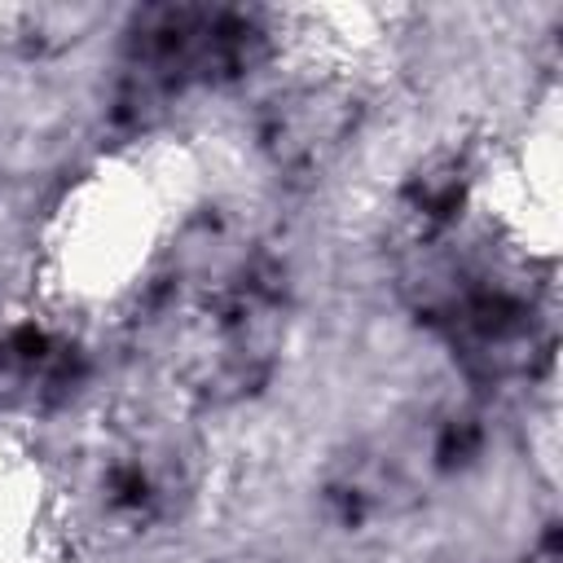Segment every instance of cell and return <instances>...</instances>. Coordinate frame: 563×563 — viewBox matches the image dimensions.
Returning a JSON list of instances; mask_svg holds the SVG:
<instances>
[{"instance_id":"1","label":"cell","mask_w":563,"mask_h":563,"mask_svg":"<svg viewBox=\"0 0 563 563\" xmlns=\"http://www.w3.org/2000/svg\"><path fill=\"white\" fill-rule=\"evenodd\" d=\"M405 299L475 383H515L550 365L554 317L545 282L493 246L453 242V229L409 242Z\"/></svg>"},{"instance_id":"8","label":"cell","mask_w":563,"mask_h":563,"mask_svg":"<svg viewBox=\"0 0 563 563\" xmlns=\"http://www.w3.org/2000/svg\"><path fill=\"white\" fill-rule=\"evenodd\" d=\"M466 189H471V172H466L462 154L449 150V154L427 158L400 194V207L409 220V242H427V238L457 229L462 207H466Z\"/></svg>"},{"instance_id":"6","label":"cell","mask_w":563,"mask_h":563,"mask_svg":"<svg viewBox=\"0 0 563 563\" xmlns=\"http://www.w3.org/2000/svg\"><path fill=\"white\" fill-rule=\"evenodd\" d=\"M356 123V106L325 88L286 92L268 106L260 141L286 180H317V172L343 150Z\"/></svg>"},{"instance_id":"3","label":"cell","mask_w":563,"mask_h":563,"mask_svg":"<svg viewBox=\"0 0 563 563\" xmlns=\"http://www.w3.org/2000/svg\"><path fill=\"white\" fill-rule=\"evenodd\" d=\"M268 57V26L255 9L150 4L132 18L119 57L114 119L150 123L189 88H220Z\"/></svg>"},{"instance_id":"4","label":"cell","mask_w":563,"mask_h":563,"mask_svg":"<svg viewBox=\"0 0 563 563\" xmlns=\"http://www.w3.org/2000/svg\"><path fill=\"white\" fill-rule=\"evenodd\" d=\"M484 453V418L471 405L422 413L396 435H378L343 453L325 475V506L343 528L396 519L440 479L471 471Z\"/></svg>"},{"instance_id":"7","label":"cell","mask_w":563,"mask_h":563,"mask_svg":"<svg viewBox=\"0 0 563 563\" xmlns=\"http://www.w3.org/2000/svg\"><path fill=\"white\" fill-rule=\"evenodd\" d=\"M84 383V352L40 325L0 334V409L44 413L75 396Z\"/></svg>"},{"instance_id":"5","label":"cell","mask_w":563,"mask_h":563,"mask_svg":"<svg viewBox=\"0 0 563 563\" xmlns=\"http://www.w3.org/2000/svg\"><path fill=\"white\" fill-rule=\"evenodd\" d=\"M92 519L106 537L141 541L180 519L194 497V449L176 431L132 427L106 444L88 479Z\"/></svg>"},{"instance_id":"9","label":"cell","mask_w":563,"mask_h":563,"mask_svg":"<svg viewBox=\"0 0 563 563\" xmlns=\"http://www.w3.org/2000/svg\"><path fill=\"white\" fill-rule=\"evenodd\" d=\"M523 563H563V550H559V532L550 528V532L537 541V550H532Z\"/></svg>"},{"instance_id":"2","label":"cell","mask_w":563,"mask_h":563,"mask_svg":"<svg viewBox=\"0 0 563 563\" xmlns=\"http://www.w3.org/2000/svg\"><path fill=\"white\" fill-rule=\"evenodd\" d=\"M189 396L233 405L255 396L286 343V268L268 251H198L154 312Z\"/></svg>"}]
</instances>
